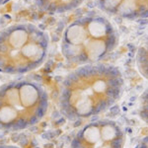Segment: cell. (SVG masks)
I'll return each mask as SVG.
<instances>
[{
  "mask_svg": "<svg viewBox=\"0 0 148 148\" xmlns=\"http://www.w3.org/2000/svg\"><path fill=\"white\" fill-rule=\"evenodd\" d=\"M123 87V77L119 68L102 63L83 65L63 80L60 111L68 120L100 115L119 101Z\"/></svg>",
  "mask_w": 148,
  "mask_h": 148,
  "instance_id": "obj_1",
  "label": "cell"
},
{
  "mask_svg": "<svg viewBox=\"0 0 148 148\" xmlns=\"http://www.w3.org/2000/svg\"><path fill=\"white\" fill-rule=\"evenodd\" d=\"M119 34L111 21L99 13H88L71 22L63 32L60 49L74 64H93L117 47Z\"/></svg>",
  "mask_w": 148,
  "mask_h": 148,
  "instance_id": "obj_2",
  "label": "cell"
},
{
  "mask_svg": "<svg viewBox=\"0 0 148 148\" xmlns=\"http://www.w3.org/2000/svg\"><path fill=\"white\" fill-rule=\"evenodd\" d=\"M48 48V35L36 25H11L0 32V71L22 74L35 70L45 62Z\"/></svg>",
  "mask_w": 148,
  "mask_h": 148,
  "instance_id": "obj_3",
  "label": "cell"
},
{
  "mask_svg": "<svg viewBox=\"0 0 148 148\" xmlns=\"http://www.w3.org/2000/svg\"><path fill=\"white\" fill-rule=\"evenodd\" d=\"M48 109V95L40 84L16 80L0 86V130L18 131L37 124Z\"/></svg>",
  "mask_w": 148,
  "mask_h": 148,
  "instance_id": "obj_4",
  "label": "cell"
},
{
  "mask_svg": "<svg viewBox=\"0 0 148 148\" xmlns=\"http://www.w3.org/2000/svg\"><path fill=\"white\" fill-rule=\"evenodd\" d=\"M125 137L123 130L112 120L91 121L77 131L71 148H123Z\"/></svg>",
  "mask_w": 148,
  "mask_h": 148,
  "instance_id": "obj_5",
  "label": "cell"
},
{
  "mask_svg": "<svg viewBox=\"0 0 148 148\" xmlns=\"http://www.w3.org/2000/svg\"><path fill=\"white\" fill-rule=\"evenodd\" d=\"M98 8L108 15L125 20L148 18V0H95Z\"/></svg>",
  "mask_w": 148,
  "mask_h": 148,
  "instance_id": "obj_6",
  "label": "cell"
},
{
  "mask_svg": "<svg viewBox=\"0 0 148 148\" xmlns=\"http://www.w3.org/2000/svg\"><path fill=\"white\" fill-rule=\"evenodd\" d=\"M84 0H35L37 6L48 14H60L77 8Z\"/></svg>",
  "mask_w": 148,
  "mask_h": 148,
  "instance_id": "obj_7",
  "label": "cell"
},
{
  "mask_svg": "<svg viewBox=\"0 0 148 148\" xmlns=\"http://www.w3.org/2000/svg\"><path fill=\"white\" fill-rule=\"evenodd\" d=\"M136 65L140 74L148 80V43L138 48L136 53Z\"/></svg>",
  "mask_w": 148,
  "mask_h": 148,
  "instance_id": "obj_8",
  "label": "cell"
},
{
  "mask_svg": "<svg viewBox=\"0 0 148 148\" xmlns=\"http://www.w3.org/2000/svg\"><path fill=\"white\" fill-rule=\"evenodd\" d=\"M138 113L141 120L148 124V89L140 97Z\"/></svg>",
  "mask_w": 148,
  "mask_h": 148,
  "instance_id": "obj_9",
  "label": "cell"
},
{
  "mask_svg": "<svg viewBox=\"0 0 148 148\" xmlns=\"http://www.w3.org/2000/svg\"><path fill=\"white\" fill-rule=\"evenodd\" d=\"M136 148H148V135L141 139V141L138 143Z\"/></svg>",
  "mask_w": 148,
  "mask_h": 148,
  "instance_id": "obj_10",
  "label": "cell"
},
{
  "mask_svg": "<svg viewBox=\"0 0 148 148\" xmlns=\"http://www.w3.org/2000/svg\"><path fill=\"white\" fill-rule=\"evenodd\" d=\"M0 148H19L14 145H0Z\"/></svg>",
  "mask_w": 148,
  "mask_h": 148,
  "instance_id": "obj_11",
  "label": "cell"
},
{
  "mask_svg": "<svg viewBox=\"0 0 148 148\" xmlns=\"http://www.w3.org/2000/svg\"><path fill=\"white\" fill-rule=\"evenodd\" d=\"M10 0H0V6H2V5H4V4H6L7 2H9Z\"/></svg>",
  "mask_w": 148,
  "mask_h": 148,
  "instance_id": "obj_12",
  "label": "cell"
}]
</instances>
